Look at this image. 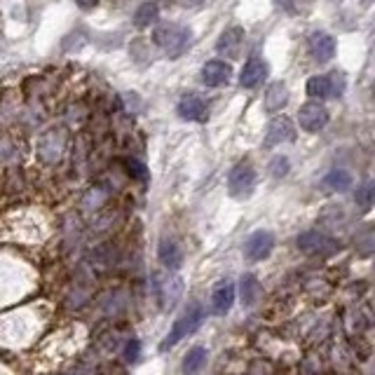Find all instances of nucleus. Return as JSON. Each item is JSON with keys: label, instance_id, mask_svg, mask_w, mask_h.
<instances>
[{"label": "nucleus", "instance_id": "nucleus-7", "mask_svg": "<svg viewBox=\"0 0 375 375\" xmlns=\"http://www.w3.org/2000/svg\"><path fill=\"white\" fill-rule=\"evenodd\" d=\"M178 115L188 122H204L209 120V106L202 96L188 94L178 101Z\"/></svg>", "mask_w": 375, "mask_h": 375}, {"label": "nucleus", "instance_id": "nucleus-26", "mask_svg": "<svg viewBox=\"0 0 375 375\" xmlns=\"http://www.w3.org/2000/svg\"><path fill=\"white\" fill-rule=\"evenodd\" d=\"M75 3H78L82 10H92V8L99 5V0H75Z\"/></svg>", "mask_w": 375, "mask_h": 375}, {"label": "nucleus", "instance_id": "nucleus-12", "mask_svg": "<svg viewBox=\"0 0 375 375\" xmlns=\"http://www.w3.org/2000/svg\"><path fill=\"white\" fill-rule=\"evenodd\" d=\"M242 45H244V31H242L239 26H232V29H228L225 33H221V38L216 43V52L223 54L228 59H235V57H239Z\"/></svg>", "mask_w": 375, "mask_h": 375}, {"label": "nucleus", "instance_id": "nucleus-14", "mask_svg": "<svg viewBox=\"0 0 375 375\" xmlns=\"http://www.w3.org/2000/svg\"><path fill=\"white\" fill-rule=\"evenodd\" d=\"M159 261H162V265L164 268H169V270H178L180 268V263H183V254H180V246L176 244L173 239H162L159 242Z\"/></svg>", "mask_w": 375, "mask_h": 375}, {"label": "nucleus", "instance_id": "nucleus-3", "mask_svg": "<svg viewBox=\"0 0 375 375\" xmlns=\"http://www.w3.org/2000/svg\"><path fill=\"white\" fill-rule=\"evenodd\" d=\"M254 188H256L254 166L246 162L235 166L230 171V178H228V192H230L235 199H246V197H251Z\"/></svg>", "mask_w": 375, "mask_h": 375}, {"label": "nucleus", "instance_id": "nucleus-20", "mask_svg": "<svg viewBox=\"0 0 375 375\" xmlns=\"http://www.w3.org/2000/svg\"><path fill=\"white\" fill-rule=\"evenodd\" d=\"M308 94L312 99H326L331 96V82L324 75H315V78L308 80Z\"/></svg>", "mask_w": 375, "mask_h": 375}, {"label": "nucleus", "instance_id": "nucleus-24", "mask_svg": "<svg viewBox=\"0 0 375 375\" xmlns=\"http://www.w3.org/2000/svg\"><path fill=\"white\" fill-rule=\"evenodd\" d=\"M270 171H272L275 178H282L289 173V159L287 157H275L272 162H270Z\"/></svg>", "mask_w": 375, "mask_h": 375}, {"label": "nucleus", "instance_id": "nucleus-22", "mask_svg": "<svg viewBox=\"0 0 375 375\" xmlns=\"http://www.w3.org/2000/svg\"><path fill=\"white\" fill-rule=\"evenodd\" d=\"M373 197H375V185H373V180H366V183H361V185L357 188V204H359L364 211L371 209Z\"/></svg>", "mask_w": 375, "mask_h": 375}, {"label": "nucleus", "instance_id": "nucleus-19", "mask_svg": "<svg viewBox=\"0 0 375 375\" xmlns=\"http://www.w3.org/2000/svg\"><path fill=\"white\" fill-rule=\"evenodd\" d=\"M324 183L329 185L331 190L345 192V190H350V188H352V176H350V173H347L345 169H333L331 173H326Z\"/></svg>", "mask_w": 375, "mask_h": 375}, {"label": "nucleus", "instance_id": "nucleus-9", "mask_svg": "<svg viewBox=\"0 0 375 375\" xmlns=\"http://www.w3.org/2000/svg\"><path fill=\"white\" fill-rule=\"evenodd\" d=\"M232 305H235V284L230 279L218 282L211 294V312L216 317H223L232 310Z\"/></svg>", "mask_w": 375, "mask_h": 375}, {"label": "nucleus", "instance_id": "nucleus-6", "mask_svg": "<svg viewBox=\"0 0 375 375\" xmlns=\"http://www.w3.org/2000/svg\"><path fill=\"white\" fill-rule=\"evenodd\" d=\"M272 249H275V237H272V232L258 230V232H254L251 237L246 239L244 254H246V258H249V261H263V258H268V256L272 254Z\"/></svg>", "mask_w": 375, "mask_h": 375}, {"label": "nucleus", "instance_id": "nucleus-2", "mask_svg": "<svg viewBox=\"0 0 375 375\" xmlns=\"http://www.w3.org/2000/svg\"><path fill=\"white\" fill-rule=\"evenodd\" d=\"M152 40H155V45L162 47L169 57H178V54H183L188 50V45H190V40H192V33L190 29H185V26L162 24L152 31Z\"/></svg>", "mask_w": 375, "mask_h": 375}, {"label": "nucleus", "instance_id": "nucleus-15", "mask_svg": "<svg viewBox=\"0 0 375 375\" xmlns=\"http://www.w3.org/2000/svg\"><path fill=\"white\" fill-rule=\"evenodd\" d=\"M287 101H289V87L284 82H272L265 94V108L270 113H275V110L287 106Z\"/></svg>", "mask_w": 375, "mask_h": 375}, {"label": "nucleus", "instance_id": "nucleus-18", "mask_svg": "<svg viewBox=\"0 0 375 375\" xmlns=\"http://www.w3.org/2000/svg\"><path fill=\"white\" fill-rule=\"evenodd\" d=\"M204 364H206V350L204 347H192L183 359V375H195Z\"/></svg>", "mask_w": 375, "mask_h": 375}, {"label": "nucleus", "instance_id": "nucleus-1", "mask_svg": "<svg viewBox=\"0 0 375 375\" xmlns=\"http://www.w3.org/2000/svg\"><path fill=\"white\" fill-rule=\"evenodd\" d=\"M202 322H204V310H202V305H199V303L188 305V310L176 319V322H173L171 331L166 333V338L162 340V343H159V350H162V352L171 350V347L178 345L183 338H188L190 333H195Z\"/></svg>", "mask_w": 375, "mask_h": 375}, {"label": "nucleus", "instance_id": "nucleus-4", "mask_svg": "<svg viewBox=\"0 0 375 375\" xmlns=\"http://www.w3.org/2000/svg\"><path fill=\"white\" fill-rule=\"evenodd\" d=\"M298 249L305 251L308 256H319V258H329L340 249V244L333 237H326L322 232H303L301 237H298Z\"/></svg>", "mask_w": 375, "mask_h": 375}, {"label": "nucleus", "instance_id": "nucleus-21", "mask_svg": "<svg viewBox=\"0 0 375 375\" xmlns=\"http://www.w3.org/2000/svg\"><path fill=\"white\" fill-rule=\"evenodd\" d=\"M178 296H180V279L171 277L169 282L162 284V303H164V308H171V305L176 303Z\"/></svg>", "mask_w": 375, "mask_h": 375}, {"label": "nucleus", "instance_id": "nucleus-10", "mask_svg": "<svg viewBox=\"0 0 375 375\" xmlns=\"http://www.w3.org/2000/svg\"><path fill=\"white\" fill-rule=\"evenodd\" d=\"M230 78H232V66L223 59L206 61L202 68V80L206 82V87H221L225 82H230Z\"/></svg>", "mask_w": 375, "mask_h": 375}, {"label": "nucleus", "instance_id": "nucleus-5", "mask_svg": "<svg viewBox=\"0 0 375 375\" xmlns=\"http://www.w3.org/2000/svg\"><path fill=\"white\" fill-rule=\"evenodd\" d=\"M298 122H301V127L305 131H322L326 124H329V110H326L322 103L317 101H310L305 103L301 108V113H298Z\"/></svg>", "mask_w": 375, "mask_h": 375}, {"label": "nucleus", "instance_id": "nucleus-17", "mask_svg": "<svg viewBox=\"0 0 375 375\" xmlns=\"http://www.w3.org/2000/svg\"><path fill=\"white\" fill-rule=\"evenodd\" d=\"M239 294H242V303H244L246 308H251L261 296V282L256 279L254 275H244L239 282Z\"/></svg>", "mask_w": 375, "mask_h": 375}, {"label": "nucleus", "instance_id": "nucleus-8", "mask_svg": "<svg viewBox=\"0 0 375 375\" xmlns=\"http://www.w3.org/2000/svg\"><path fill=\"white\" fill-rule=\"evenodd\" d=\"M296 138V124L289 120L287 115L282 117H275L272 122L268 124V131H265V145H279V143H289Z\"/></svg>", "mask_w": 375, "mask_h": 375}, {"label": "nucleus", "instance_id": "nucleus-16", "mask_svg": "<svg viewBox=\"0 0 375 375\" xmlns=\"http://www.w3.org/2000/svg\"><path fill=\"white\" fill-rule=\"evenodd\" d=\"M159 17V5L155 0H148V3H141L138 10L134 12V24L138 29H148L150 24H155Z\"/></svg>", "mask_w": 375, "mask_h": 375}, {"label": "nucleus", "instance_id": "nucleus-11", "mask_svg": "<svg viewBox=\"0 0 375 375\" xmlns=\"http://www.w3.org/2000/svg\"><path fill=\"white\" fill-rule=\"evenodd\" d=\"M310 54L319 64H326V61H331L336 57V40H333L329 33L315 31L310 36Z\"/></svg>", "mask_w": 375, "mask_h": 375}, {"label": "nucleus", "instance_id": "nucleus-25", "mask_svg": "<svg viewBox=\"0 0 375 375\" xmlns=\"http://www.w3.org/2000/svg\"><path fill=\"white\" fill-rule=\"evenodd\" d=\"M138 352H141V343H138L136 338H131L127 345H124V359L129 361V364H134L138 359Z\"/></svg>", "mask_w": 375, "mask_h": 375}, {"label": "nucleus", "instance_id": "nucleus-23", "mask_svg": "<svg viewBox=\"0 0 375 375\" xmlns=\"http://www.w3.org/2000/svg\"><path fill=\"white\" fill-rule=\"evenodd\" d=\"M127 171H129L131 178H138V180H143V183H145V180H148V176H150V173H148V166H145L143 162H138V159H129V162H127Z\"/></svg>", "mask_w": 375, "mask_h": 375}, {"label": "nucleus", "instance_id": "nucleus-13", "mask_svg": "<svg viewBox=\"0 0 375 375\" xmlns=\"http://www.w3.org/2000/svg\"><path fill=\"white\" fill-rule=\"evenodd\" d=\"M268 78V64L258 57L249 59L244 68H242V75H239V85L244 89H254L258 87L263 80Z\"/></svg>", "mask_w": 375, "mask_h": 375}]
</instances>
